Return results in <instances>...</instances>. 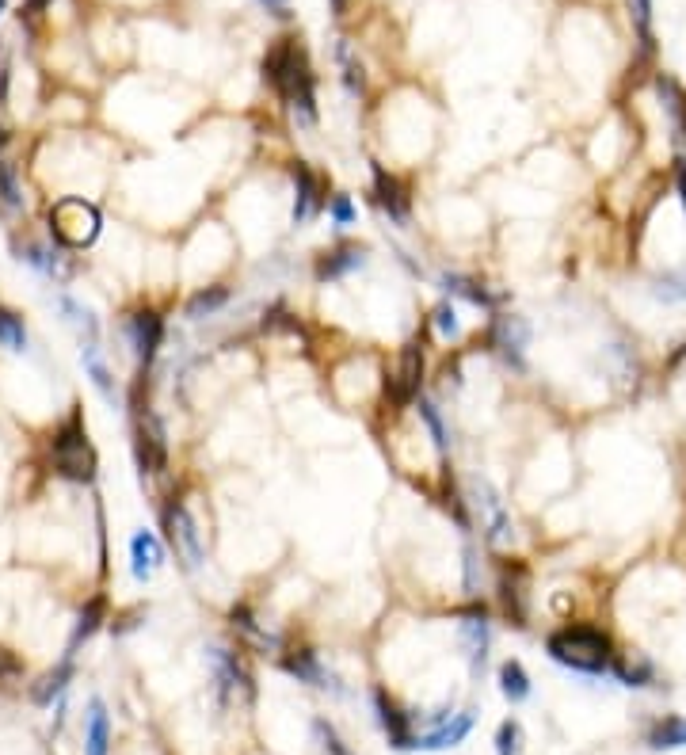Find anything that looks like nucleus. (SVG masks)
<instances>
[{
  "label": "nucleus",
  "instance_id": "39448f33",
  "mask_svg": "<svg viewBox=\"0 0 686 755\" xmlns=\"http://www.w3.org/2000/svg\"><path fill=\"white\" fill-rule=\"evenodd\" d=\"M161 523H164V538H168V546L176 553V561H180L187 572H199L202 565H206V546H202V531H199V523H195V515H191V508H187L183 500H168L161 508Z\"/></svg>",
  "mask_w": 686,
  "mask_h": 755
},
{
  "label": "nucleus",
  "instance_id": "e433bc0d",
  "mask_svg": "<svg viewBox=\"0 0 686 755\" xmlns=\"http://www.w3.org/2000/svg\"><path fill=\"white\" fill-rule=\"evenodd\" d=\"M431 325H435V332H439L443 340H458V336H462V321H458V309L450 306V302H439V306L431 309Z\"/></svg>",
  "mask_w": 686,
  "mask_h": 755
},
{
  "label": "nucleus",
  "instance_id": "393cba45",
  "mask_svg": "<svg viewBox=\"0 0 686 755\" xmlns=\"http://www.w3.org/2000/svg\"><path fill=\"white\" fill-rule=\"evenodd\" d=\"M610 675L622 683V687H652L656 683V668L648 664L645 656H618L614 653V664H610Z\"/></svg>",
  "mask_w": 686,
  "mask_h": 755
},
{
  "label": "nucleus",
  "instance_id": "f704fd0d",
  "mask_svg": "<svg viewBox=\"0 0 686 755\" xmlns=\"http://www.w3.org/2000/svg\"><path fill=\"white\" fill-rule=\"evenodd\" d=\"M0 210H8V214L23 210L20 172H16V164H8V161H0Z\"/></svg>",
  "mask_w": 686,
  "mask_h": 755
},
{
  "label": "nucleus",
  "instance_id": "c756f323",
  "mask_svg": "<svg viewBox=\"0 0 686 755\" xmlns=\"http://www.w3.org/2000/svg\"><path fill=\"white\" fill-rule=\"evenodd\" d=\"M0 347L12 351V355H23V351L31 347L27 328H23V317L20 313H12V309H4V306H0Z\"/></svg>",
  "mask_w": 686,
  "mask_h": 755
},
{
  "label": "nucleus",
  "instance_id": "0eeeda50",
  "mask_svg": "<svg viewBox=\"0 0 686 755\" xmlns=\"http://www.w3.org/2000/svg\"><path fill=\"white\" fill-rule=\"evenodd\" d=\"M496 592H500V611L511 626H526L530 618V569L515 557H504L496 569Z\"/></svg>",
  "mask_w": 686,
  "mask_h": 755
},
{
  "label": "nucleus",
  "instance_id": "473e14b6",
  "mask_svg": "<svg viewBox=\"0 0 686 755\" xmlns=\"http://www.w3.org/2000/svg\"><path fill=\"white\" fill-rule=\"evenodd\" d=\"M416 412H420L424 428L431 431V443H435V450L446 454V450H450V435H446V424H443V412H439V405H435V401H427V397H416Z\"/></svg>",
  "mask_w": 686,
  "mask_h": 755
},
{
  "label": "nucleus",
  "instance_id": "20e7f679",
  "mask_svg": "<svg viewBox=\"0 0 686 755\" xmlns=\"http://www.w3.org/2000/svg\"><path fill=\"white\" fill-rule=\"evenodd\" d=\"M54 466L61 477L69 481H92L96 477V450L88 443V431H84L81 412H73L54 435Z\"/></svg>",
  "mask_w": 686,
  "mask_h": 755
},
{
  "label": "nucleus",
  "instance_id": "c9c22d12",
  "mask_svg": "<svg viewBox=\"0 0 686 755\" xmlns=\"http://www.w3.org/2000/svg\"><path fill=\"white\" fill-rule=\"evenodd\" d=\"M629 12H633V27H637V42H641V54H652V0H629Z\"/></svg>",
  "mask_w": 686,
  "mask_h": 755
},
{
  "label": "nucleus",
  "instance_id": "9b49d317",
  "mask_svg": "<svg viewBox=\"0 0 686 755\" xmlns=\"http://www.w3.org/2000/svg\"><path fill=\"white\" fill-rule=\"evenodd\" d=\"M374 714H378V725L385 729L389 744H393L397 752H412V748H416V736L420 733L412 729V717L404 714L401 702L385 691V687H374Z\"/></svg>",
  "mask_w": 686,
  "mask_h": 755
},
{
  "label": "nucleus",
  "instance_id": "a19ab883",
  "mask_svg": "<svg viewBox=\"0 0 686 755\" xmlns=\"http://www.w3.org/2000/svg\"><path fill=\"white\" fill-rule=\"evenodd\" d=\"M465 592L477 595L481 592V580H485V569H481V553H477V546H465Z\"/></svg>",
  "mask_w": 686,
  "mask_h": 755
},
{
  "label": "nucleus",
  "instance_id": "6e6552de",
  "mask_svg": "<svg viewBox=\"0 0 686 755\" xmlns=\"http://www.w3.org/2000/svg\"><path fill=\"white\" fill-rule=\"evenodd\" d=\"M134 458H138V470L145 473H161L168 466V439H164V424L157 420V412L149 405L134 409Z\"/></svg>",
  "mask_w": 686,
  "mask_h": 755
},
{
  "label": "nucleus",
  "instance_id": "b1692460",
  "mask_svg": "<svg viewBox=\"0 0 686 755\" xmlns=\"http://www.w3.org/2000/svg\"><path fill=\"white\" fill-rule=\"evenodd\" d=\"M111 752V721L100 698L88 706V725H84V755H107Z\"/></svg>",
  "mask_w": 686,
  "mask_h": 755
},
{
  "label": "nucleus",
  "instance_id": "1a4fd4ad",
  "mask_svg": "<svg viewBox=\"0 0 686 755\" xmlns=\"http://www.w3.org/2000/svg\"><path fill=\"white\" fill-rule=\"evenodd\" d=\"M488 347L504 359L507 367L526 370V347H530V325L515 313H500L488 328Z\"/></svg>",
  "mask_w": 686,
  "mask_h": 755
},
{
  "label": "nucleus",
  "instance_id": "c85d7f7f",
  "mask_svg": "<svg viewBox=\"0 0 686 755\" xmlns=\"http://www.w3.org/2000/svg\"><path fill=\"white\" fill-rule=\"evenodd\" d=\"M648 748L664 752V748H686V717H664L648 729Z\"/></svg>",
  "mask_w": 686,
  "mask_h": 755
},
{
  "label": "nucleus",
  "instance_id": "a878e982",
  "mask_svg": "<svg viewBox=\"0 0 686 755\" xmlns=\"http://www.w3.org/2000/svg\"><path fill=\"white\" fill-rule=\"evenodd\" d=\"M229 298H233L229 286H206V290L187 298V309H183V313H187V321H206V317H218V313L229 306Z\"/></svg>",
  "mask_w": 686,
  "mask_h": 755
},
{
  "label": "nucleus",
  "instance_id": "7c9ffc66",
  "mask_svg": "<svg viewBox=\"0 0 686 755\" xmlns=\"http://www.w3.org/2000/svg\"><path fill=\"white\" fill-rule=\"evenodd\" d=\"M69 679H73V656H65L58 668H54V672L46 675L39 687L31 691V694H35V702H39V706H50L54 698H61V694H65V687H69Z\"/></svg>",
  "mask_w": 686,
  "mask_h": 755
},
{
  "label": "nucleus",
  "instance_id": "09e8293b",
  "mask_svg": "<svg viewBox=\"0 0 686 755\" xmlns=\"http://www.w3.org/2000/svg\"><path fill=\"white\" fill-rule=\"evenodd\" d=\"M46 4H50V0H27V12H42Z\"/></svg>",
  "mask_w": 686,
  "mask_h": 755
},
{
  "label": "nucleus",
  "instance_id": "4468645a",
  "mask_svg": "<svg viewBox=\"0 0 686 755\" xmlns=\"http://www.w3.org/2000/svg\"><path fill=\"white\" fill-rule=\"evenodd\" d=\"M126 340L134 347V359H138L142 367H153V359H157L161 340H164V321L153 309L130 313V317H126Z\"/></svg>",
  "mask_w": 686,
  "mask_h": 755
},
{
  "label": "nucleus",
  "instance_id": "72a5a7b5",
  "mask_svg": "<svg viewBox=\"0 0 686 755\" xmlns=\"http://www.w3.org/2000/svg\"><path fill=\"white\" fill-rule=\"evenodd\" d=\"M103 607H107V603H103L100 595H96V599H92V603L84 607L81 618H77V626H73V637H69V653H65V656H73V653H77V645H81V641H88L92 633L100 630V622H103Z\"/></svg>",
  "mask_w": 686,
  "mask_h": 755
},
{
  "label": "nucleus",
  "instance_id": "a211bd4d",
  "mask_svg": "<svg viewBox=\"0 0 686 755\" xmlns=\"http://www.w3.org/2000/svg\"><path fill=\"white\" fill-rule=\"evenodd\" d=\"M656 96L664 103L667 126H671V142H675L679 153H686V88L675 81V77L660 73V77H656Z\"/></svg>",
  "mask_w": 686,
  "mask_h": 755
},
{
  "label": "nucleus",
  "instance_id": "ddd939ff",
  "mask_svg": "<svg viewBox=\"0 0 686 755\" xmlns=\"http://www.w3.org/2000/svg\"><path fill=\"white\" fill-rule=\"evenodd\" d=\"M328 199H324V184L321 176L309 168L305 161L294 164V210H290V222L294 225H309L321 214Z\"/></svg>",
  "mask_w": 686,
  "mask_h": 755
},
{
  "label": "nucleus",
  "instance_id": "58836bf2",
  "mask_svg": "<svg viewBox=\"0 0 686 755\" xmlns=\"http://www.w3.org/2000/svg\"><path fill=\"white\" fill-rule=\"evenodd\" d=\"M648 290L660 302H686V275H660Z\"/></svg>",
  "mask_w": 686,
  "mask_h": 755
},
{
  "label": "nucleus",
  "instance_id": "dca6fc26",
  "mask_svg": "<svg viewBox=\"0 0 686 755\" xmlns=\"http://www.w3.org/2000/svg\"><path fill=\"white\" fill-rule=\"evenodd\" d=\"M458 633H462L465 656H469L473 672H477V668H485L488 641H492V626H488V611L481 607V603H473V607H465V611L458 614Z\"/></svg>",
  "mask_w": 686,
  "mask_h": 755
},
{
  "label": "nucleus",
  "instance_id": "f8f14e48",
  "mask_svg": "<svg viewBox=\"0 0 686 755\" xmlns=\"http://www.w3.org/2000/svg\"><path fill=\"white\" fill-rule=\"evenodd\" d=\"M206 660H210V668H214V683H218V698H222V702L237 698V694L252 698V691H256V687H252V675H248V668H244L241 656L233 653V649H210Z\"/></svg>",
  "mask_w": 686,
  "mask_h": 755
},
{
  "label": "nucleus",
  "instance_id": "79ce46f5",
  "mask_svg": "<svg viewBox=\"0 0 686 755\" xmlns=\"http://www.w3.org/2000/svg\"><path fill=\"white\" fill-rule=\"evenodd\" d=\"M313 733H317V740H321V748H324V755H351L347 752V744H343L340 736H336V729L324 721V717H317L313 721Z\"/></svg>",
  "mask_w": 686,
  "mask_h": 755
},
{
  "label": "nucleus",
  "instance_id": "603ef678",
  "mask_svg": "<svg viewBox=\"0 0 686 755\" xmlns=\"http://www.w3.org/2000/svg\"><path fill=\"white\" fill-rule=\"evenodd\" d=\"M0 12H4V0H0Z\"/></svg>",
  "mask_w": 686,
  "mask_h": 755
},
{
  "label": "nucleus",
  "instance_id": "4c0bfd02",
  "mask_svg": "<svg viewBox=\"0 0 686 755\" xmlns=\"http://www.w3.org/2000/svg\"><path fill=\"white\" fill-rule=\"evenodd\" d=\"M519 752H523V729H519L515 717H507L496 729V755H519Z\"/></svg>",
  "mask_w": 686,
  "mask_h": 755
},
{
  "label": "nucleus",
  "instance_id": "2f4dec72",
  "mask_svg": "<svg viewBox=\"0 0 686 755\" xmlns=\"http://www.w3.org/2000/svg\"><path fill=\"white\" fill-rule=\"evenodd\" d=\"M336 62H340V69H343V84H347V92H351V96H359V92H363V84H366L363 62L355 58V46H351L347 39L336 42Z\"/></svg>",
  "mask_w": 686,
  "mask_h": 755
},
{
  "label": "nucleus",
  "instance_id": "aec40b11",
  "mask_svg": "<svg viewBox=\"0 0 686 755\" xmlns=\"http://www.w3.org/2000/svg\"><path fill=\"white\" fill-rule=\"evenodd\" d=\"M469 733H473V710L450 714V717H443L431 733L416 736V752H446V748H458Z\"/></svg>",
  "mask_w": 686,
  "mask_h": 755
},
{
  "label": "nucleus",
  "instance_id": "cd10ccee",
  "mask_svg": "<svg viewBox=\"0 0 686 755\" xmlns=\"http://www.w3.org/2000/svg\"><path fill=\"white\" fill-rule=\"evenodd\" d=\"M500 691H504V698L511 706H519V702L530 698V675H526V668L519 660H504L500 664Z\"/></svg>",
  "mask_w": 686,
  "mask_h": 755
},
{
  "label": "nucleus",
  "instance_id": "49530a36",
  "mask_svg": "<svg viewBox=\"0 0 686 755\" xmlns=\"http://www.w3.org/2000/svg\"><path fill=\"white\" fill-rule=\"evenodd\" d=\"M675 191H679V199H683V210H686V157H679V161H675Z\"/></svg>",
  "mask_w": 686,
  "mask_h": 755
},
{
  "label": "nucleus",
  "instance_id": "ea45409f",
  "mask_svg": "<svg viewBox=\"0 0 686 755\" xmlns=\"http://www.w3.org/2000/svg\"><path fill=\"white\" fill-rule=\"evenodd\" d=\"M20 260H27V264L39 267V271H46V275H58V256H54L50 248H42V245H23V248H20Z\"/></svg>",
  "mask_w": 686,
  "mask_h": 755
},
{
  "label": "nucleus",
  "instance_id": "f03ea898",
  "mask_svg": "<svg viewBox=\"0 0 686 755\" xmlns=\"http://www.w3.org/2000/svg\"><path fill=\"white\" fill-rule=\"evenodd\" d=\"M545 653L553 656L561 668L580 675H606L614 664V641L610 633L599 626H584V622H572L561 626L545 637Z\"/></svg>",
  "mask_w": 686,
  "mask_h": 755
},
{
  "label": "nucleus",
  "instance_id": "de8ad7c7",
  "mask_svg": "<svg viewBox=\"0 0 686 755\" xmlns=\"http://www.w3.org/2000/svg\"><path fill=\"white\" fill-rule=\"evenodd\" d=\"M260 8H267L271 16H290V0H260Z\"/></svg>",
  "mask_w": 686,
  "mask_h": 755
},
{
  "label": "nucleus",
  "instance_id": "6ab92c4d",
  "mask_svg": "<svg viewBox=\"0 0 686 755\" xmlns=\"http://www.w3.org/2000/svg\"><path fill=\"white\" fill-rule=\"evenodd\" d=\"M420 386H424V344L412 340V344H404L401 367L393 374V397H397V405L416 401V397H420Z\"/></svg>",
  "mask_w": 686,
  "mask_h": 755
},
{
  "label": "nucleus",
  "instance_id": "f3484780",
  "mask_svg": "<svg viewBox=\"0 0 686 755\" xmlns=\"http://www.w3.org/2000/svg\"><path fill=\"white\" fill-rule=\"evenodd\" d=\"M366 245H355V241H343V245L328 248V252H321L317 256V267H313V275L321 279V283H336V279H343V275H351V271H359V267H366Z\"/></svg>",
  "mask_w": 686,
  "mask_h": 755
},
{
  "label": "nucleus",
  "instance_id": "412c9836",
  "mask_svg": "<svg viewBox=\"0 0 686 755\" xmlns=\"http://www.w3.org/2000/svg\"><path fill=\"white\" fill-rule=\"evenodd\" d=\"M439 286H443L450 298H462V302L481 306V309H496L507 298V294H496V290H488L485 283H477L473 275H458V271H443V275H439Z\"/></svg>",
  "mask_w": 686,
  "mask_h": 755
},
{
  "label": "nucleus",
  "instance_id": "4be33fe9",
  "mask_svg": "<svg viewBox=\"0 0 686 755\" xmlns=\"http://www.w3.org/2000/svg\"><path fill=\"white\" fill-rule=\"evenodd\" d=\"M229 622H233V630L241 633L244 641H252L260 653H283V641H279V633H271L267 626H263L260 618H256V611L248 607V603H237L233 611H229Z\"/></svg>",
  "mask_w": 686,
  "mask_h": 755
},
{
  "label": "nucleus",
  "instance_id": "f257e3e1",
  "mask_svg": "<svg viewBox=\"0 0 686 755\" xmlns=\"http://www.w3.org/2000/svg\"><path fill=\"white\" fill-rule=\"evenodd\" d=\"M263 81L279 92V100L286 103L290 119L302 130L317 126V81H313V69H309V58H305L302 50V39H279L267 50Z\"/></svg>",
  "mask_w": 686,
  "mask_h": 755
},
{
  "label": "nucleus",
  "instance_id": "8fccbe9b",
  "mask_svg": "<svg viewBox=\"0 0 686 755\" xmlns=\"http://www.w3.org/2000/svg\"><path fill=\"white\" fill-rule=\"evenodd\" d=\"M332 4V16H343V8H347V0H328Z\"/></svg>",
  "mask_w": 686,
  "mask_h": 755
},
{
  "label": "nucleus",
  "instance_id": "37998d69",
  "mask_svg": "<svg viewBox=\"0 0 686 755\" xmlns=\"http://www.w3.org/2000/svg\"><path fill=\"white\" fill-rule=\"evenodd\" d=\"M328 214H332L336 225L355 222V203H351V195H332V199H328Z\"/></svg>",
  "mask_w": 686,
  "mask_h": 755
},
{
  "label": "nucleus",
  "instance_id": "c03bdc74",
  "mask_svg": "<svg viewBox=\"0 0 686 755\" xmlns=\"http://www.w3.org/2000/svg\"><path fill=\"white\" fill-rule=\"evenodd\" d=\"M23 675V660L16 653H8V649H0V683H8V679H20Z\"/></svg>",
  "mask_w": 686,
  "mask_h": 755
},
{
  "label": "nucleus",
  "instance_id": "3c124183",
  "mask_svg": "<svg viewBox=\"0 0 686 755\" xmlns=\"http://www.w3.org/2000/svg\"><path fill=\"white\" fill-rule=\"evenodd\" d=\"M679 363H686V344H683V351H675V355H671V367H679Z\"/></svg>",
  "mask_w": 686,
  "mask_h": 755
},
{
  "label": "nucleus",
  "instance_id": "5701e85b",
  "mask_svg": "<svg viewBox=\"0 0 686 755\" xmlns=\"http://www.w3.org/2000/svg\"><path fill=\"white\" fill-rule=\"evenodd\" d=\"M161 565H164V550H161V542H157V534L153 531L134 534V538H130V572H134V580L145 584Z\"/></svg>",
  "mask_w": 686,
  "mask_h": 755
},
{
  "label": "nucleus",
  "instance_id": "bb28decb",
  "mask_svg": "<svg viewBox=\"0 0 686 755\" xmlns=\"http://www.w3.org/2000/svg\"><path fill=\"white\" fill-rule=\"evenodd\" d=\"M81 359H84V370H88V378H92V386L100 389V397L107 401V405H115V382H111V370L103 367L100 359V344H81Z\"/></svg>",
  "mask_w": 686,
  "mask_h": 755
},
{
  "label": "nucleus",
  "instance_id": "2eb2a0df",
  "mask_svg": "<svg viewBox=\"0 0 686 755\" xmlns=\"http://www.w3.org/2000/svg\"><path fill=\"white\" fill-rule=\"evenodd\" d=\"M279 664H283V672L294 675L298 683H309V687H317V691L343 694L340 679L324 668L321 656L313 653V649H286V653L279 656Z\"/></svg>",
  "mask_w": 686,
  "mask_h": 755
},
{
  "label": "nucleus",
  "instance_id": "9d476101",
  "mask_svg": "<svg viewBox=\"0 0 686 755\" xmlns=\"http://www.w3.org/2000/svg\"><path fill=\"white\" fill-rule=\"evenodd\" d=\"M370 199H374V206L393 225H401V229L412 225V195H408V187L393 172H385L382 164H374V191H370Z\"/></svg>",
  "mask_w": 686,
  "mask_h": 755
},
{
  "label": "nucleus",
  "instance_id": "a18cd8bd",
  "mask_svg": "<svg viewBox=\"0 0 686 755\" xmlns=\"http://www.w3.org/2000/svg\"><path fill=\"white\" fill-rule=\"evenodd\" d=\"M8 77H12V65H8V46H0V107L8 100Z\"/></svg>",
  "mask_w": 686,
  "mask_h": 755
},
{
  "label": "nucleus",
  "instance_id": "423d86ee",
  "mask_svg": "<svg viewBox=\"0 0 686 755\" xmlns=\"http://www.w3.org/2000/svg\"><path fill=\"white\" fill-rule=\"evenodd\" d=\"M465 504L473 508L477 523H481V534H485V542L492 546V550H500V546L511 542V515H507L504 496L496 492V485H492L488 477H481V473H477V477H469Z\"/></svg>",
  "mask_w": 686,
  "mask_h": 755
},
{
  "label": "nucleus",
  "instance_id": "7ed1b4c3",
  "mask_svg": "<svg viewBox=\"0 0 686 755\" xmlns=\"http://www.w3.org/2000/svg\"><path fill=\"white\" fill-rule=\"evenodd\" d=\"M100 229H103L100 206L88 203V199L69 195V199H61V203L50 206V233H54V241H61L65 248H88L100 237Z\"/></svg>",
  "mask_w": 686,
  "mask_h": 755
}]
</instances>
